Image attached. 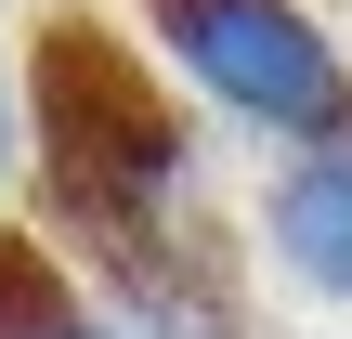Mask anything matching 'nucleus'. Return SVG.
<instances>
[{
	"instance_id": "f257e3e1",
	"label": "nucleus",
	"mask_w": 352,
	"mask_h": 339,
	"mask_svg": "<svg viewBox=\"0 0 352 339\" xmlns=\"http://www.w3.org/2000/svg\"><path fill=\"white\" fill-rule=\"evenodd\" d=\"M13 91H26V183L52 209V248L104 300L170 327V248H183V196H196V118H183L170 65L65 0L26 26Z\"/></svg>"
},
{
	"instance_id": "f03ea898",
	"label": "nucleus",
	"mask_w": 352,
	"mask_h": 339,
	"mask_svg": "<svg viewBox=\"0 0 352 339\" xmlns=\"http://www.w3.org/2000/svg\"><path fill=\"white\" fill-rule=\"evenodd\" d=\"M131 26L183 105H209L287 157L352 131V52L314 0H131Z\"/></svg>"
},
{
	"instance_id": "7ed1b4c3",
	"label": "nucleus",
	"mask_w": 352,
	"mask_h": 339,
	"mask_svg": "<svg viewBox=\"0 0 352 339\" xmlns=\"http://www.w3.org/2000/svg\"><path fill=\"white\" fill-rule=\"evenodd\" d=\"M261 248L300 300H340L352 314V131L340 144H300L274 183H261Z\"/></svg>"
},
{
	"instance_id": "20e7f679",
	"label": "nucleus",
	"mask_w": 352,
	"mask_h": 339,
	"mask_svg": "<svg viewBox=\"0 0 352 339\" xmlns=\"http://www.w3.org/2000/svg\"><path fill=\"white\" fill-rule=\"evenodd\" d=\"M0 339H170L131 300H104L39 222H0Z\"/></svg>"
},
{
	"instance_id": "39448f33",
	"label": "nucleus",
	"mask_w": 352,
	"mask_h": 339,
	"mask_svg": "<svg viewBox=\"0 0 352 339\" xmlns=\"http://www.w3.org/2000/svg\"><path fill=\"white\" fill-rule=\"evenodd\" d=\"M13 170H26V91H13V65H0V196H13Z\"/></svg>"
}]
</instances>
